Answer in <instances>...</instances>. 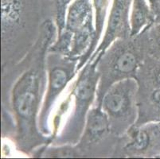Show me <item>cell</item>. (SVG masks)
Returning a JSON list of instances; mask_svg holds the SVG:
<instances>
[{
	"instance_id": "cell-14",
	"label": "cell",
	"mask_w": 160,
	"mask_h": 159,
	"mask_svg": "<svg viewBox=\"0 0 160 159\" xmlns=\"http://www.w3.org/2000/svg\"><path fill=\"white\" fill-rule=\"evenodd\" d=\"M75 146L60 145L57 147H49L42 150V153L39 155L45 156L46 157H72L78 155L75 152Z\"/></svg>"
},
{
	"instance_id": "cell-7",
	"label": "cell",
	"mask_w": 160,
	"mask_h": 159,
	"mask_svg": "<svg viewBox=\"0 0 160 159\" xmlns=\"http://www.w3.org/2000/svg\"><path fill=\"white\" fill-rule=\"evenodd\" d=\"M127 135L129 141L123 151L128 157H155L160 154V122L134 125Z\"/></svg>"
},
{
	"instance_id": "cell-4",
	"label": "cell",
	"mask_w": 160,
	"mask_h": 159,
	"mask_svg": "<svg viewBox=\"0 0 160 159\" xmlns=\"http://www.w3.org/2000/svg\"><path fill=\"white\" fill-rule=\"evenodd\" d=\"M79 61L58 52L46 55L47 86L38 116L40 131L45 136L51 137V117L56 106L68 86L78 74Z\"/></svg>"
},
{
	"instance_id": "cell-12",
	"label": "cell",
	"mask_w": 160,
	"mask_h": 159,
	"mask_svg": "<svg viewBox=\"0 0 160 159\" xmlns=\"http://www.w3.org/2000/svg\"><path fill=\"white\" fill-rule=\"evenodd\" d=\"M112 2V0H92L97 45H99L102 38L103 31L107 23Z\"/></svg>"
},
{
	"instance_id": "cell-1",
	"label": "cell",
	"mask_w": 160,
	"mask_h": 159,
	"mask_svg": "<svg viewBox=\"0 0 160 159\" xmlns=\"http://www.w3.org/2000/svg\"><path fill=\"white\" fill-rule=\"evenodd\" d=\"M55 23L46 19L40 26L38 35L27 54V66L14 82L11 92V105L15 119L16 143L27 154L38 146L51 143V137L40 131L38 116L47 86L46 55L56 41Z\"/></svg>"
},
{
	"instance_id": "cell-9",
	"label": "cell",
	"mask_w": 160,
	"mask_h": 159,
	"mask_svg": "<svg viewBox=\"0 0 160 159\" xmlns=\"http://www.w3.org/2000/svg\"><path fill=\"white\" fill-rule=\"evenodd\" d=\"M93 17L92 0H73L67 10L64 30L73 34Z\"/></svg>"
},
{
	"instance_id": "cell-5",
	"label": "cell",
	"mask_w": 160,
	"mask_h": 159,
	"mask_svg": "<svg viewBox=\"0 0 160 159\" xmlns=\"http://www.w3.org/2000/svg\"><path fill=\"white\" fill-rule=\"evenodd\" d=\"M139 83L127 78L114 83L104 95L100 106L108 116L111 133L116 136L127 134L139 117Z\"/></svg>"
},
{
	"instance_id": "cell-10",
	"label": "cell",
	"mask_w": 160,
	"mask_h": 159,
	"mask_svg": "<svg viewBox=\"0 0 160 159\" xmlns=\"http://www.w3.org/2000/svg\"><path fill=\"white\" fill-rule=\"evenodd\" d=\"M155 23V17L148 0H132L130 14L131 37H136Z\"/></svg>"
},
{
	"instance_id": "cell-6",
	"label": "cell",
	"mask_w": 160,
	"mask_h": 159,
	"mask_svg": "<svg viewBox=\"0 0 160 159\" xmlns=\"http://www.w3.org/2000/svg\"><path fill=\"white\" fill-rule=\"evenodd\" d=\"M132 4V0H112L104 36L88 61L99 62L114 41L131 37L130 14Z\"/></svg>"
},
{
	"instance_id": "cell-2",
	"label": "cell",
	"mask_w": 160,
	"mask_h": 159,
	"mask_svg": "<svg viewBox=\"0 0 160 159\" xmlns=\"http://www.w3.org/2000/svg\"><path fill=\"white\" fill-rule=\"evenodd\" d=\"M96 61H88L69 84L51 119V143L77 146L85 130L88 112L97 99L100 73Z\"/></svg>"
},
{
	"instance_id": "cell-16",
	"label": "cell",
	"mask_w": 160,
	"mask_h": 159,
	"mask_svg": "<svg viewBox=\"0 0 160 159\" xmlns=\"http://www.w3.org/2000/svg\"><path fill=\"white\" fill-rule=\"evenodd\" d=\"M155 17V23L160 22V0H148Z\"/></svg>"
},
{
	"instance_id": "cell-11",
	"label": "cell",
	"mask_w": 160,
	"mask_h": 159,
	"mask_svg": "<svg viewBox=\"0 0 160 159\" xmlns=\"http://www.w3.org/2000/svg\"><path fill=\"white\" fill-rule=\"evenodd\" d=\"M137 76H141V78H142V92L141 93L147 92L155 88L160 87L159 60L151 57L149 55H148L143 63L139 68Z\"/></svg>"
},
{
	"instance_id": "cell-13",
	"label": "cell",
	"mask_w": 160,
	"mask_h": 159,
	"mask_svg": "<svg viewBox=\"0 0 160 159\" xmlns=\"http://www.w3.org/2000/svg\"><path fill=\"white\" fill-rule=\"evenodd\" d=\"M146 34L148 55L160 61V22L148 26Z\"/></svg>"
},
{
	"instance_id": "cell-15",
	"label": "cell",
	"mask_w": 160,
	"mask_h": 159,
	"mask_svg": "<svg viewBox=\"0 0 160 159\" xmlns=\"http://www.w3.org/2000/svg\"><path fill=\"white\" fill-rule=\"evenodd\" d=\"M72 1L73 0H53L55 11V24L58 29V35L60 34L64 30L67 10Z\"/></svg>"
},
{
	"instance_id": "cell-8",
	"label": "cell",
	"mask_w": 160,
	"mask_h": 159,
	"mask_svg": "<svg viewBox=\"0 0 160 159\" xmlns=\"http://www.w3.org/2000/svg\"><path fill=\"white\" fill-rule=\"evenodd\" d=\"M111 133L108 116L100 105H95L88 112L85 130L79 143L84 146L95 143Z\"/></svg>"
},
{
	"instance_id": "cell-17",
	"label": "cell",
	"mask_w": 160,
	"mask_h": 159,
	"mask_svg": "<svg viewBox=\"0 0 160 159\" xmlns=\"http://www.w3.org/2000/svg\"><path fill=\"white\" fill-rule=\"evenodd\" d=\"M158 157V158H160V154H159V155L156 156V157Z\"/></svg>"
},
{
	"instance_id": "cell-3",
	"label": "cell",
	"mask_w": 160,
	"mask_h": 159,
	"mask_svg": "<svg viewBox=\"0 0 160 159\" xmlns=\"http://www.w3.org/2000/svg\"><path fill=\"white\" fill-rule=\"evenodd\" d=\"M147 28L136 37L116 39L101 57L97 64L100 78L96 105L100 104L106 91L114 83L123 79H136L138 71L148 55Z\"/></svg>"
}]
</instances>
